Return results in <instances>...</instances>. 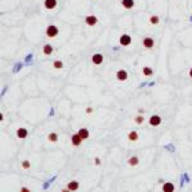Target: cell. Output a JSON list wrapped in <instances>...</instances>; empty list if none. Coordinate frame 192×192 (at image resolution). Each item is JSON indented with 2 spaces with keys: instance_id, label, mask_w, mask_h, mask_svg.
I'll return each instance as SVG.
<instances>
[{
  "instance_id": "6da1fadb",
  "label": "cell",
  "mask_w": 192,
  "mask_h": 192,
  "mask_svg": "<svg viewBox=\"0 0 192 192\" xmlns=\"http://www.w3.org/2000/svg\"><path fill=\"white\" fill-rule=\"evenodd\" d=\"M45 35L49 39H54V37H57L59 35V28L57 26H54V24H49L45 30Z\"/></svg>"
},
{
  "instance_id": "7a4b0ae2",
  "label": "cell",
  "mask_w": 192,
  "mask_h": 192,
  "mask_svg": "<svg viewBox=\"0 0 192 192\" xmlns=\"http://www.w3.org/2000/svg\"><path fill=\"white\" fill-rule=\"evenodd\" d=\"M148 124L151 127H159L162 124V117L158 115V114H154L150 117V119H148Z\"/></svg>"
},
{
  "instance_id": "3957f363",
  "label": "cell",
  "mask_w": 192,
  "mask_h": 192,
  "mask_svg": "<svg viewBox=\"0 0 192 192\" xmlns=\"http://www.w3.org/2000/svg\"><path fill=\"white\" fill-rule=\"evenodd\" d=\"M115 77H117V79H118L119 82H124V81L128 79V72L126 69H119L118 72H117Z\"/></svg>"
},
{
  "instance_id": "277c9868",
  "label": "cell",
  "mask_w": 192,
  "mask_h": 192,
  "mask_svg": "<svg viewBox=\"0 0 192 192\" xmlns=\"http://www.w3.org/2000/svg\"><path fill=\"white\" fill-rule=\"evenodd\" d=\"M131 42H132V39H131V36L124 33V35H122L120 36V39H119V44L122 46H129L131 45Z\"/></svg>"
},
{
  "instance_id": "5b68a950",
  "label": "cell",
  "mask_w": 192,
  "mask_h": 192,
  "mask_svg": "<svg viewBox=\"0 0 192 192\" xmlns=\"http://www.w3.org/2000/svg\"><path fill=\"white\" fill-rule=\"evenodd\" d=\"M82 141H83V140H82L81 137H79V134H78V133L72 134V137H71V144H72V146H74V147L81 146Z\"/></svg>"
},
{
  "instance_id": "8992f818",
  "label": "cell",
  "mask_w": 192,
  "mask_h": 192,
  "mask_svg": "<svg viewBox=\"0 0 192 192\" xmlns=\"http://www.w3.org/2000/svg\"><path fill=\"white\" fill-rule=\"evenodd\" d=\"M97 22H99V19H97L96 16H87V17H85V23L87 24V26H90V27L96 26Z\"/></svg>"
},
{
  "instance_id": "52a82bcc",
  "label": "cell",
  "mask_w": 192,
  "mask_h": 192,
  "mask_svg": "<svg viewBox=\"0 0 192 192\" xmlns=\"http://www.w3.org/2000/svg\"><path fill=\"white\" fill-rule=\"evenodd\" d=\"M154 44H155V41H154L152 37H145V39L142 40V45H144L145 49H152Z\"/></svg>"
},
{
  "instance_id": "ba28073f",
  "label": "cell",
  "mask_w": 192,
  "mask_h": 192,
  "mask_svg": "<svg viewBox=\"0 0 192 192\" xmlns=\"http://www.w3.org/2000/svg\"><path fill=\"white\" fill-rule=\"evenodd\" d=\"M91 61L94 63L95 65H100L103 61H104V57L101 54H99V53H96V54H94L92 55V58H91Z\"/></svg>"
},
{
  "instance_id": "9c48e42d",
  "label": "cell",
  "mask_w": 192,
  "mask_h": 192,
  "mask_svg": "<svg viewBox=\"0 0 192 192\" xmlns=\"http://www.w3.org/2000/svg\"><path fill=\"white\" fill-rule=\"evenodd\" d=\"M16 133H17V137L21 138V140L27 138V136H28V131H27L26 128H18Z\"/></svg>"
},
{
  "instance_id": "30bf717a",
  "label": "cell",
  "mask_w": 192,
  "mask_h": 192,
  "mask_svg": "<svg viewBox=\"0 0 192 192\" xmlns=\"http://www.w3.org/2000/svg\"><path fill=\"white\" fill-rule=\"evenodd\" d=\"M77 133L79 134V137H81L82 140H87L90 137V131L87 128H79L77 131Z\"/></svg>"
},
{
  "instance_id": "8fae6325",
  "label": "cell",
  "mask_w": 192,
  "mask_h": 192,
  "mask_svg": "<svg viewBox=\"0 0 192 192\" xmlns=\"http://www.w3.org/2000/svg\"><path fill=\"white\" fill-rule=\"evenodd\" d=\"M57 4H58L57 0H45V2H44V7L47 10H53L55 7H57Z\"/></svg>"
},
{
  "instance_id": "7c38bea8",
  "label": "cell",
  "mask_w": 192,
  "mask_h": 192,
  "mask_svg": "<svg viewBox=\"0 0 192 192\" xmlns=\"http://www.w3.org/2000/svg\"><path fill=\"white\" fill-rule=\"evenodd\" d=\"M162 190H163V192H174L176 187H174V184H173L172 182H164Z\"/></svg>"
},
{
  "instance_id": "4fadbf2b",
  "label": "cell",
  "mask_w": 192,
  "mask_h": 192,
  "mask_svg": "<svg viewBox=\"0 0 192 192\" xmlns=\"http://www.w3.org/2000/svg\"><path fill=\"white\" fill-rule=\"evenodd\" d=\"M140 138V134L137 131H131L128 133V141L129 142H136V141H138Z\"/></svg>"
},
{
  "instance_id": "5bb4252c",
  "label": "cell",
  "mask_w": 192,
  "mask_h": 192,
  "mask_svg": "<svg viewBox=\"0 0 192 192\" xmlns=\"http://www.w3.org/2000/svg\"><path fill=\"white\" fill-rule=\"evenodd\" d=\"M67 187L69 188L72 192H76V191H78V188H79V182H78V181H71L69 183L67 184Z\"/></svg>"
},
{
  "instance_id": "9a60e30c",
  "label": "cell",
  "mask_w": 192,
  "mask_h": 192,
  "mask_svg": "<svg viewBox=\"0 0 192 192\" xmlns=\"http://www.w3.org/2000/svg\"><path fill=\"white\" fill-rule=\"evenodd\" d=\"M122 7L124 9H132L134 7V0H122Z\"/></svg>"
},
{
  "instance_id": "2e32d148",
  "label": "cell",
  "mask_w": 192,
  "mask_h": 192,
  "mask_svg": "<svg viewBox=\"0 0 192 192\" xmlns=\"http://www.w3.org/2000/svg\"><path fill=\"white\" fill-rule=\"evenodd\" d=\"M58 140H59L58 133H55V132H50V133L47 134V141H49V142H51V144H57Z\"/></svg>"
},
{
  "instance_id": "e0dca14e",
  "label": "cell",
  "mask_w": 192,
  "mask_h": 192,
  "mask_svg": "<svg viewBox=\"0 0 192 192\" xmlns=\"http://www.w3.org/2000/svg\"><path fill=\"white\" fill-rule=\"evenodd\" d=\"M127 163H128L129 165H131V166H136V165H138V164H140V159H138V156H136V155L129 156L128 160H127Z\"/></svg>"
},
{
  "instance_id": "ac0fdd59",
  "label": "cell",
  "mask_w": 192,
  "mask_h": 192,
  "mask_svg": "<svg viewBox=\"0 0 192 192\" xmlns=\"http://www.w3.org/2000/svg\"><path fill=\"white\" fill-rule=\"evenodd\" d=\"M53 51H54V47H53L51 45L46 44V45L42 46V53H44L45 55H51V53H53Z\"/></svg>"
},
{
  "instance_id": "d6986e66",
  "label": "cell",
  "mask_w": 192,
  "mask_h": 192,
  "mask_svg": "<svg viewBox=\"0 0 192 192\" xmlns=\"http://www.w3.org/2000/svg\"><path fill=\"white\" fill-rule=\"evenodd\" d=\"M142 73H144V76L145 77H150V76H152V68H150V67H144L142 68Z\"/></svg>"
},
{
  "instance_id": "ffe728a7",
  "label": "cell",
  "mask_w": 192,
  "mask_h": 192,
  "mask_svg": "<svg viewBox=\"0 0 192 192\" xmlns=\"http://www.w3.org/2000/svg\"><path fill=\"white\" fill-rule=\"evenodd\" d=\"M148 21H150V23L152 24V26H156V24H159V22H160V18H159V16L154 14V16H151L150 18H148Z\"/></svg>"
},
{
  "instance_id": "44dd1931",
  "label": "cell",
  "mask_w": 192,
  "mask_h": 192,
  "mask_svg": "<svg viewBox=\"0 0 192 192\" xmlns=\"http://www.w3.org/2000/svg\"><path fill=\"white\" fill-rule=\"evenodd\" d=\"M133 120H134L136 124L141 126L142 123L145 122V118H144V115H142V114H138V115H136V117H134V119H133Z\"/></svg>"
},
{
  "instance_id": "7402d4cb",
  "label": "cell",
  "mask_w": 192,
  "mask_h": 192,
  "mask_svg": "<svg viewBox=\"0 0 192 192\" xmlns=\"http://www.w3.org/2000/svg\"><path fill=\"white\" fill-rule=\"evenodd\" d=\"M53 67L55 68V69H61V68L64 67V64H63V61H61V60H55L53 63Z\"/></svg>"
},
{
  "instance_id": "603a6c76",
  "label": "cell",
  "mask_w": 192,
  "mask_h": 192,
  "mask_svg": "<svg viewBox=\"0 0 192 192\" xmlns=\"http://www.w3.org/2000/svg\"><path fill=\"white\" fill-rule=\"evenodd\" d=\"M21 166H22V169H24V170L30 169V168H31V163H30V160H23L22 164H21Z\"/></svg>"
},
{
  "instance_id": "cb8c5ba5",
  "label": "cell",
  "mask_w": 192,
  "mask_h": 192,
  "mask_svg": "<svg viewBox=\"0 0 192 192\" xmlns=\"http://www.w3.org/2000/svg\"><path fill=\"white\" fill-rule=\"evenodd\" d=\"M94 164L97 165V166H99V165H101V159H100V158H97V156H95V158H94Z\"/></svg>"
},
{
  "instance_id": "d4e9b609",
  "label": "cell",
  "mask_w": 192,
  "mask_h": 192,
  "mask_svg": "<svg viewBox=\"0 0 192 192\" xmlns=\"http://www.w3.org/2000/svg\"><path fill=\"white\" fill-rule=\"evenodd\" d=\"M19 192H31V190L28 187H26V186H22V187L19 188Z\"/></svg>"
},
{
  "instance_id": "484cf974",
  "label": "cell",
  "mask_w": 192,
  "mask_h": 192,
  "mask_svg": "<svg viewBox=\"0 0 192 192\" xmlns=\"http://www.w3.org/2000/svg\"><path fill=\"white\" fill-rule=\"evenodd\" d=\"M92 111H94L92 108H86V113H87V114H92Z\"/></svg>"
},
{
  "instance_id": "4316f807",
  "label": "cell",
  "mask_w": 192,
  "mask_h": 192,
  "mask_svg": "<svg viewBox=\"0 0 192 192\" xmlns=\"http://www.w3.org/2000/svg\"><path fill=\"white\" fill-rule=\"evenodd\" d=\"M60 192H72V191H71L69 188H68V187H65V188H63V190H61Z\"/></svg>"
},
{
  "instance_id": "83f0119b",
  "label": "cell",
  "mask_w": 192,
  "mask_h": 192,
  "mask_svg": "<svg viewBox=\"0 0 192 192\" xmlns=\"http://www.w3.org/2000/svg\"><path fill=\"white\" fill-rule=\"evenodd\" d=\"M188 74H190V77L192 78V68H191V69H190V72H188Z\"/></svg>"
},
{
  "instance_id": "f1b7e54d",
  "label": "cell",
  "mask_w": 192,
  "mask_h": 192,
  "mask_svg": "<svg viewBox=\"0 0 192 192\" xmlns=\"http://www.w3.org/2000/svg\"><path fill=\"white\" fill-rule=\"evenodd\" d=\"M76 192H78V191H76Z\"/></svg>"
}]
</instances>
